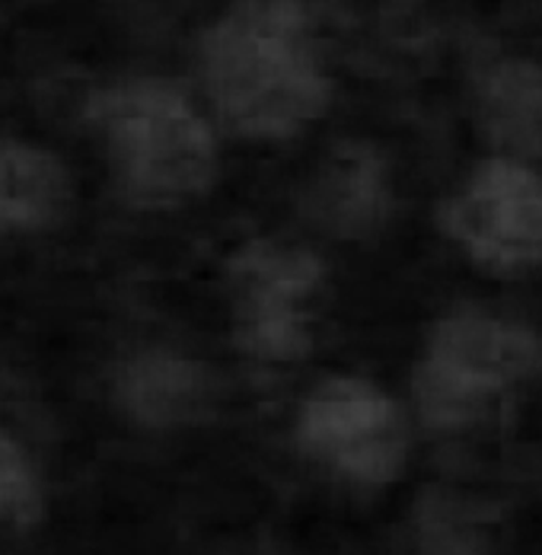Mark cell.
I'll return each instance as SVG.
<instances>
[{"label": "cell", "instance_id": "9", "mask_svg": "<svg viewBox=\"0 0 542 555\" xmlns=\"http://www.w3.org/2000/svg\"><path fill=\"white\" fill-rule=\"evenodd\" d=\"M476 115L501 157H542V61L494 55L473 74Z\"/></svg>", "mask_w": 542, "mask_h": 555}, {"label": "cell", "instance_id": "12", "mask_svg": "<svg viewBox=\"0 0 542 555\" xmlns=\"http://www.w3.org/2000/svg\"><path fill=\"white\" fill-rule=\"evenodd\" d=\"M39 514V479L23 444L0 422V524H26Z\"/></svg>", "mask_w": 542, "mask_h": 555}, {"label": "cell", "instance_id": "4", "mask_svg": "<svg viewBox=\"0 0 542 555\" xmlns=\"http://www.w3.org/2000/svg\"><path fill=\"white\" fill-rule=\"evenodd\" d=\"M233 345L262 364H294L313 351V307L323 294V259L278 236L246 240L227 259Z\"/></svg>", "mask_w": 542, "mask_h": 555}, {"label": "cell", "instance_id": "1", "mask_svg": "<svg viewBox=\"0 0 542 555\" xmlns=\"http://www.w3.org/2000/svg\"><path fill=\"white\" fill-rule=\"evenodd\" d=\"M198 67L220 125L246 141H291L332 106L310 16L291 0H249L198 39Z\"/></svg>", "mask_w": 542, "mask_h": 555}, {"label": "cell", "instance_id": "8", "mask_svg": "<svg viewBox=\"0 0 542 555\" xmlns=\"http://www.w3.org/2000/svg\"><path fill=\"white\" fill-rule=\"evenodd\" d=\"M112 389L118 409L147 431L202 425L217 399L211 367L166 345H147L128 354L115 371Z\"/></svg>", "mask_w": 542, "mask_h": 555}, {"label": "cell", "instance_id": "10", "mask_svg": "<svg viewBox=\"0 0 542 555\" xmlns=\"http://www.w3.org/2000/svg\"><path fill=\"white\" fill-rule=\"evenodd\" d=\"M70 192V172L57 154L26 141H0V240L61 221Z\"/></svg>", "mask_w": 542, "mask_h": 555}, {"label": "cell", "instance_id": "2", "mask_svg": "<svg viewBox=\"0 0 542 555\" xmlns=\"http://www.w3.org/2000/svg\"><path fill=\"white\" fill-rule=\"evenodd\" d=\"M90 118L106 134L115 189L138 211L185 208L211 192L217 141L189 93L141 77L93 96Z\"/></svg>", "mask_w": 542, "mask_h": 555}, {"label": "cell", "instance_id": "11", "mask_svg": "<svg viewBox=\"0 0 542 555\" xmlns=\"http://www.w3.org/2000/svg\"><path fill=\"white\" fill-rule=\"evenodd\" d=\"M412 555H491V550L466 507L443 492H434L418 504Z\"/></svg>", "mask_w": 542, "mask_h": 555}, {"label": "cell", "instance_id": "7", "mask_svg": "<svg viewBox=\"0 0 542 555\" xmlns=\"http://www.w3.org/2000/svg\"><path fill=\"white\" fill-rule=\"evenodd\" d=\"M392 167L374 141L341 138L317 164L300 208L332 240H374L392 215Z\"/></svg>", "mask_w": 542, "mask_h": 555}, {"label": "cell", "instance_id": "5", "mask_svg": "<svg viewBox=\"0 0 542 555\" xmlns=\"http://www.w3.org/2000/svg\"><path fill=\"white\" fill-rule=\"evenodd\" d=\"M294 444L310 463L358 489L389 486L409 466V428L399 402L354 374L325 377L304 396Z\"/></svg>", "mask_w": 542, "mask_h": 555}, {"label": "cell", "instance_id": "6", "mask_svg": "<svg viewBox=\"0 0 542 555\" xmlns=\"http://www.w3.org/2000/svg\"><path fill=\"white\" fill-rule=\"evenodd\" d=\"M434 221L488 275L542 269V172L494 154L437 205Z\"/></svg>", "mask_w": 542, "mask_h": 555}, {"label": "cell", "instance_id": "3", "mask_svg": "<svg viewBox=\"0 0 542 555\" xmlns=\"http://www.w3.org/2000/svg\"><path fill=\"white\" fill-rule=\"evenodd\" d=\"M540 364V338L524 323L476 307L443 313L415 367L418 415L431 431H460Z\"/></svg>", "mask_w": 542, "mask_h": 555}]
</instances>
